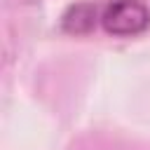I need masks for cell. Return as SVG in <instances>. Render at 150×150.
I'll list each match as a JSON object with an SVG mask.
<instances>
[{
	"label": "cell",
	"mask_w": 150,
	"mask_h": 150,
	"mask_svg": "<svg viewBox=\"0 0 150 150\" xmlns=\"http://www.w3.org/2000/svg\"><path fill=\"white\" fill-rule=\"evenodd\" d=\"M101 26L117 38L138 35L150 26V12L141 0H112L101 12Z\"/></svg>",
	"instance_id": "1"
}]
</instances>
